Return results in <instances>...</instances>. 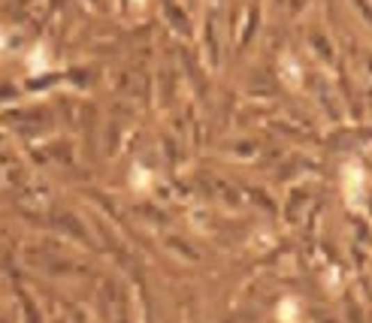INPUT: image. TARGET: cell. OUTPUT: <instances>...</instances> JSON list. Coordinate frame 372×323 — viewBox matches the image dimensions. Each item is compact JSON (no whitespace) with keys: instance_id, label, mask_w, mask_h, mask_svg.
Wrapping results in <instances>:
<instances>
[{"instance_id":"1","label":"cell","mask_w":372,"mask_h":323,"mask_svg":"<svg viewBox=\"0 0 372 323\" xmlns=\"http://www.w3.org/2000/svg\"><path fill=\"white\" fill-rule=\"evenodd\" d=\"M360 185H363V172L360 167H345V194H348L351 199H357L360 197Z\"/></svg>"},{"instance_id":"2","label":"cell","mask_w":372,"mask_h":323,"mask_svg":"<svg viewBox=\"0 0 372 323\" xmlns=\"http://www.w3.org/2000/svg\"><path fill=\"white\" fill-rule=\"evenodd\" d=\"M279 320L282 323H297V302L293 299H284L279 305Z\"/></svg>"}]
</instances>
